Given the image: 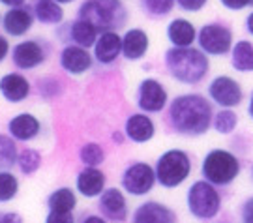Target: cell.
Here are the masks:
<instances>
[{
    "label": "cell",
    "mask_w": 253,
    "mask_h": 223,
    "mask_svg": "<svg viewBox=\"0 0 253 223\" xmlns=\"http://www.w3.org/2000/svg\"><path fill=\"white\" fill-rule=\"evenodd\" d=\"M252 4H253V0H252Z\"/></svg>",
    "instance_id": "47"
},
{
    "label": "cell",
    "mask_w": 253,
    "mask_h": 223,
    "mask_svg": "<svg viewBox=\"0 0 253 223\" xmlns=\"http://www.w3.org/2000/svg\"><path fill=\"white\" fill-rule=\"evenodd\" d=\"M79 17L92 23L100 32H117L127 21V8L122 0H84Z\"/></svg>",
    "instance_id": "3"
},
{
    "label": "cell",
    "mask_w": 253,
    "mask_h": 223,
    "mask_svg": "<svg viewBox=\"0 0 253 223\" xmlns=\"http://www.w3.org/2000/svg\"><path fill=\"white\" fill-rule=\"evenodd\" d=\"M127 141V137L124 132H113V143L117 144H124Z\"/></svg>",
    "instance_id": "42"
},
{
    "label": "cell",
    "mask_w": 253,
    "mask_h": 223,
    "mask_svg": "<svg viewBox=\"0 0 253 223\" xmlns=\"http://www.w3.org/2000/svg\"><path fill=\"white\" fill-rule=\"evenodd\" d=\"M186 203H188V210L193 218L212 220L219 214L221 197H219L214 184H210L208 180H197L188 189Z\"/></svg>",
    "instance_id": "6"
},
{
    "label": "cell",
    "mask_w": 253,
    "mask_h": 223,
    "mask_svg": "<svg viewBox=\"0 0 253 223\" xmlns=\"http://www.w3.org/2000/svg\"><path fill=\"white\" fill-rule=\"evenodd\" d=\"M242 223H253V197L242 205Z\"/></svg>",
    "instance_id": "37"
},
{
    "label": "cell",
    "mask_w": 253,
    "mask_h": 223,
    "mask_svg": "<svg viewBox=\"0 0 253 223\" xmlns=\"http://www.w3.org/2000/svg\"><path fill=\"white\" fill-rule=\"evenodd\" d=\"M148 47L150 38L143 28H129L122 36V56L129 62L141 60L148 53Z\"/></svg>",
    "instance_id": "22"
},
{
    "label": "cell",
    "mask_w": 253,
    "mask_h": 223,
    "mask_svg": "<svg viewBox=\"0 0 253 223\" xmlns=\"http://www.w3.org/2000/svg\"><path fill=\"white\" fill-rule=\"evenodd\" d=\"M58 64L68 75H83L94 66V54L79 45H64L58 54Z\"/></svg>",
    "instance_id": "13"
},
{
    "label": "cell",
    "mask_w": 253,
    "mask_h": 223,
    "mask_svg": "<svg viewBox=\"0 0 253 223\" xmlns=\"http://www.w3.org/2000/svg\"><path fill=\"white\" fill-rule=\"evenodd\" d=\"M34 13L32 9L19 6V8H9L4 15H2V28L8 36L13 38H23L28 34L32 27H34Z\"/></svg>",
    "instance_id": "20"
},
{
    "label": "cell",
    "mask_w": 253,
    "mask_h": 223,
    "mask_svg": "<svg viewBox=\"0 0 253 223\" xmlns=\"http://www.w3.org/2000/svg\"><path fill=\"white\" fill-rule=\"evenodd\" d=\"M8 134L17 143H30L42 134V120L34 113H17L8 120Z\"/></svg>",
    "instance_id": "15"
},
{
    "label": "cell",
    "mask_w": 253,
    "mask_h": 223,
    "mask_svg": "<svg viewBox=\"0 0 253 223\" xmlns=\"http://www.w3.org/2000/svg\"><path fill=\"white\" fill-rule=\"evenodd\" d=\"M107 187V175L100 167H83L75 178V191L84 199H98Z\"/></svg>",
    "instance_id": "16"
},
{
    "label": "cell",
    "mask_w": 253,
    "mask_h": 223,
    "mask_svg": "<svg viewBox=\"0 0 253 223\" xmlns=\"http://www.w3.org/2000/svg\"><path fill=\"white\" fill-rule=\"evenodd\" d=\"M122 54V36L118 32H100L94 44V60L101 66L117 62Z\"/></svg>",
    "instance_id": "21"
},
{
    "label": "cell",
    "mask_w": 253,
    "mask_h": 223,
    "mask_svg": "<svg viewBox=\"0 0 253 223\" xmlns=\"http://www.w3.org/2000/svg\"><path fill=\"white\" fill-rule=\"evenodd\" d=\"M32 94V83L19 72L4 73L0 77V96L8 103H23Z\"/></svg>",
    "instance_id": "17"
},
{
    "label": "cell",
    "mask_w": 253,
    "mask_h": 223,
    "mask_svg": "<svg viewBox=\"0 0 253 223\" xmlns=\"http://www.w3.org/2000/svg\"><path fill=\"white\" fill-rule=\"evenodd\" d=\"M9 49H11V45H9L8 38H6V36H2V34H0V64L4 62L6 58H8Z\"/></svg>",
    "instance_id": "39"
},
{
    "label": "cell",
    "mask_w": 253,
    "mask_h": 223,
    "mask_svg": "<svg viewBox=\"0 0 253 223\" xmlns=\"http://www.w3.org/2000/svg\"><path fill=\"white\" fill-rule=\"evenodd\" d=\"M49 58V45L42 40H23L11 49V62L21 72H32Z\"/></svg>",
    "instance_id": "8"
},
{
    "label": "cell",
    "mask_w": 253,
    "mask_h": 223,
    "mask_svg": "<svg viewBox=\"0 0 253 223\" xmlns=\"http://www.w3.org/2000/svg\"><path fill=\"white\" fill-rule=\"evenodd\" d=\"M0 223H2V222H0Z\"/></svg>",
    "instance_id": "48"
},
{
    "label": "cell",
    "mask_w": 253,
    "mask_h": 223,
    "mask_svg": "<svg viewBox=\"0 0 253 223\" xmlns=\"http://www.w3.org/2000/svg\"><path fill=\"white\" fill-rule=\"evenodd\" d=\"M231 62H233V68L238 72H253V44L244 42V40L238 42L233 47Z\"/></svg>",
    "instance_id": "29"
},
{
    "label": "cell",
    "mask_w": 253,
    "mask_h": 223,
    "mask_svg": "<svg viewBox=\"0 0 253 223\" xmlns=\"http://www.w3.org/2000/svg\"><path fill=\"white\" fill-rule=\"evenodd\" d=\"M32 13L42 25H60L64 21L62 4H58L54 0H34Z\"/></svg>",
    "instance_id": "25"
},
{
    "label": "cell",
    "mask_w": 253,
    "mask_h": 223,
    "mask_svg": "<svg viewBox=\"0 0 253 223\" xmlns=\"http://www.w3.org/2000/svg\"><path fill=\"white\" fill-rule=\"evenodd\" d=\"M19 146L9 134H0V171H11L17 167Z\"/></svg>",
    "instance_id": "27"
},
{
    "label": "cell",
    "mask_w": 253,
    "mask_h": 223,
    "mask_svg": "<svg viewBox=\"0 0 253 223\" xmlns=\"http://www.w3.org/2000/svg\"><path fill=\"white\" fill-rule=\"evenodd\" d=\"M212 105L201 94H182L167 105V124L174 134L199 137L212 126Z\"/></svg>",
    "instance_id": "1"
},
{
    "label": "cell",
    "mask_w": 253,
    "mask_h": 223,
    "mask_svg": "<svg viewBox=\"0 0 253 223\" xmlns=\"http://www.w3.org/2000/svg\"><path fill=\"white\" fill-rule=\"evenodd\" d=\"M0 222L2 223H23V216L13 210H4L0 212Z\"/></svg>",
    "instance_id": "36"
},
{
    "label": "cell",
    "mask_w": 253,
    "mask_h": 223,
    "mask_svg": "<svg viewBox=\"0 0 253 223\" xmlns=\"http://www.w3.org/2000/svg\"><path fill=\"white\" fill-rule=\"evenodd\" d=\"M21 182L13 171H0V205H6L19 195Z\"/></svg>",
    "instance_id": "30"
},
{
    "label": "cell",
    "mask_w": 253,
    "mask_h": 223,
    "mask_svg": "<svg viewBox=\"0 0 253 223\" xmlns=\"http://www.w3.org/2000/svg\"><path fill=\"white\" fill-rule=\"evenodd\" d=\"M54 2H58V4H72V2H75V0H54Z\"/></svg>",
    "instance_id": "44"
},
{
    "label": "cell",
    "mask_w": 253,
    "mask_h": 223,
    "mask_svg": "<svg viewBox=\"0 0 253 223\" xmlns=\"http://www.w3.org/2000/svg\"><path fill=\"white\" fill-rule=\"evenodd\" d=\"M0 4H4L8 8H19V6H25L27 0H0Z\"/></svg>",
    "instance_id": "41"
},
{
    "label": "cell",
    "mask_w": 253,
    "mask_h": 223,
    "mask_svg": "<svg viewBox=\"0 0 253 223\" xmlns=\"http://www.w3.org/2000/svg\"><path fill=\"white\" fill-rule=\"evenodd\" d=\"M42 161H43L42 152L38 148H32V146H25V148L19 150L17 169L21 171V175L32 177V175H36L38 171L42 169Z\"/></svg>",
    "instance_id": "26"
},
{
    "label": "cell",
    "mask_w": 253,
    "mask_h": 223,
    "mask_svg": "<svg viewBox=\"0 0 253 223\" xmlns=\"http://www.w3.org/2000/svg\"><path fill=\"white\" fill-rule=\"evenodd\" d=\"M158 184L156 171L146 161H131L120 175V187L131 197H145Z\"/></svg>",
    "instance_id": "7"
},
{
    "label": "cell",
    "mask_w": 253,
    "mask_h": 223,
    "mask_svg": "<svg viewBox=\"0 0 253 223\" xmlns=\"http://www.w3.org/2000/svg\"><path fill=\"white\" fill-rule=\"evenodd\" d=\"M199 47L203 53L221 56L227 54L233 47V34L231 30L219 23H210L199 30Z\"/></svg>",
    "instance_id": "11"
},
{
    "label": "cell",
    "mask_w": 253,
    "mask_h": 223,
    "mask_svg": "<svg viewBox=\"0 0 253 223\" xmlns=\"http://www.w3.org/2000/svg\"><path fill=\"white\" fill-rule=\"evenodd\" d=\"M154 171L160 186L174 189L184 184L191 175V158L188 156V152L180 148H171L158 158Z\"/></svg>",
    "instance_id": "4"
},
{
    "label": "cell",
    "mask_w": 253,
    "mask_h": 223,
    "mask_svg": "<svg viewBox=\"0 0 253 223\" xmlns=\"http://www.w3.org/2000/svg\"><path fill=\"white\" fill-rule=\"evenodd\" d=\"M250 115L253 118V94H252V99H250Z\"/></svg>",
    "instance_id": "45"
},
{
    "label": "cell",
    "mask_w": 253,
    "mask_h": 223,
    "mask_svg": "<svg viewBox=\"0 0 253 223\" xmlns=\"http://www.w3.org/2000/svg\"><path fill=\"white\" fill-rule=\"evenodd\" d=\"M167 38L174 47H190L197 38V30L186 19H172L167 25Z\"/></svg>",
    "instance_id": "24"
},
{
    "label": "cell",
    "mask_w": 253,
    "mask_h": 223,
    "mask_svg": "<svg viewBox=\"0 0 253 223\" xmlns=\"http://www.w3.org/2000/svg\"><path fill=\"white\" fill-rule=\"evenodd\" d=\"M79 160L84 167H100L103 165V161L107 160L105 148L98 143H84L79 150Z\"/></svg>",
    "instance_id": "31"
},
{
    "label": "cell",
    "mask_w": 253,
    "mask_h": 223,
    "mask_svg": "<svg viewBox=\"0 0 253 223\" xmlns=\"http://www.w3.org/2000/svg\"><path fill=\"white\" fill-rule=\"evenodd\" d=\"M203 177L214 186H227L238 177L240 173V161L236 160L235 154L223 150V148H214L205 156L203 160Z\"/></svg>",
    "instance_id": "5"
},
{
    "label": "cell",
    "mask_w": 253,
    "mask_h": 223,
    "mask_svg": "<svg viewBox=\"0 0 253 223\" xmlns=\"http://www.w3.org/2000/svg\"><path fill=\"white\" fill-rule=\"evenodd\" d=\"M133 223H176V214L171 206L160 201H145L131 214Z\"/></svg>",
    "instance_id": "19"
},
{
    "label": "cell",
    "mask_w": 253,
    "mask_h": 223,
    "mask_svg": "<svg viewBox=\"0 0 253 223\" xmlns=\"http://www.w3.org/2000/svg\"><path fill=\"white\" fill-rule=\"evenodd\" d=\"M47 208H49V212L73 214L77 208V193L68 186L56 187L47 197Z\"/></svg>",
    "instance_id": "23"
},
{
    "label": "cell",
    "mask_w": 253,
    "mask_h": 223,
    "mask_svg": "<svg viewBox=\"0 0 253 223\" xmlns=\"http://www.w3.org/2000/svg\"><path fill=\"white\" fill-rule=\"evenodd\" d=\"M246 27H248V30H250V34H253V13L248 17V21H246Z\"/></svg>",
    "instance_id": "43"
},
{
    "label": "cell",
    "mask_w": 253,
    "mask_h": 223,
    "mask_svg": "<svg viewBox=\"0 0 253 223\" xmlns=\"http://www.w3.org/2000/svg\"><path fill=\"white\" fill-rule=\"evenodd\" d=\"M163 62L169 75L182 85H197L210 70L207 54L191 47H171L165 53Z\"/></svg>",
    "instance_id": "2"
},
{
    "label": "cell",
    "mask_w": 253,
    "mask_h": 223,
    "mask_svg": "<svg viewBox=\"0 0 253 223\" xmlns=\"http://www.w3.org/2000/svg\"><path fill=\"white\" fill-rule=\"evenodd\" d=\"M0 25H2V15H0Z\"/></svg>",
    "instance_id": "46"
},
{
    "label": "cell",
    "mask_w": 253,
    "mask_h": 223,
    "mask_svg": "<svg viewBox=\"0 0 253 223\" xmlns=\"http://www.w3.org/2000/svg\"><path fill=\"white\" fill-rule=\"evenodd\" d=\"M124 134H126L127 141L133 144H145L150 143L156 135V122L148 113H133L126 118L124 122Z\"/></svg>",
    "instance_id": "18"
},
{
    "label": "cell",
    "mask_w": 253,
    "mask_h": 223,
    "mask_svg": "<svg viewBox=\"0 0 253 223\" xmlns=\"http://www.w3.org/2000/svg\"><path fill=\"white\" fill-rule=\"evenodd\" d=\"M81 223H109L101 214H84L81 218Z\"/></svg>",
    "instance_id": "40"
},
{
    "label": "cell",
    "mask_w": 253,
    "mask_h": 223,
    "mask_svg": "<svg viewBox=\"0 0 253 223\" xmlns=\"http://www.w3.org/2000/svg\"><path fill=\"white\" fill-rule=\"evenodd\" d=\"M45 223H75L73 214H58V212H49L45 218Z\"/></svg>",
    "instance_id": "35"
},
{
    "label": "cell",
    "mask_w": 253,
    "mask_h": 223,
    "mask_svg": "<svg viewBox=\"0 0 253 223\" xmlns=\"http://www.w3.org/2000/svg\"><path fill=\"white\" fill-rule=\"evenodd\" d=\"M208 96L221 107H236L242 101V89L235 79L219 75V77H214L208 85Z\"/></svg>",
    "instance_id": "14"
},
{
    "label": "cell",
    "mask_w": 253,
    "mask_h": 223,
    "mask_svg": "<svg viewBox=\"0 0 253 223\" xmlns=\"http://www.w3.org/2000/svg\"><path fill=\"white\" fill-rule=\"evenodd\" d=\"M98 210L109 223H124L129 218L126 191L117 186L105 187L98 197Z\"/></svg>",
    "instance_id": "10"
},
{
    "label": "cell",
    "mask_w": 253,
    "mask_h": 223,
    "mask_svg": "<svg viewBox=\"0 0 253 223\" xmlns=\"http://www.w3.org/2000/svg\"><path fill=\"white\" fill-rule=\"evenodd\" d=\"M236 124H238V116H236V113L231 111V109H223V111L216 113V116L212 118L214 130H216L217 134H223V135L233 134Z\"/></svg>",
    "instance_id": "32"
},
{
    "label": "cell",
    "mask_w": 253,
    "mask_h": 223,
    "mask_svg": "<svg viewBox=\"0 0 253 223\" xmlns=\"http://www.w3.org/2000/svg\"><path fill=\"white\" fill-rule=\"evenodd\" d=\"M207 2L208 0H176V4L186 11H199L205 8Z\"/></svg>",
    "instance_id": "34"
},
{
    "label": "cell",
    "mask_w": 253,
    "mask_h": 223,
    "mask_svg": "<svg viewBox=\"0 0 253 223\" xmlns=\"http://www.w3.org/2000/svg\"><path fill=\"white\" fill-rule=\"evenodd\" d=\"M56 36L64 40L66 45H79L84 49H90V47H94L96 40L100 36V30L92 23L79 17L72 23H68L64 28H60V32L56 30Z\"/></svg>",
    "instance_id": "12"
},
{
    "label": "cell",
    "mask_w": 253,
    "mask_h": 223,
    "mask_svg": "<svg viewBox=\"0 0 253 223\" xmlns=\"http://www.w3.org/2000/svg\"><path fill=\"white\" fill-rule=\"evenodd\" d=\"M34 87H36L38 98L45 99V101L60 98L64 94L62 81H58V77H54V75H42V77H38Z\"/></svg>",
    "instance_id": "28"
},
{
    "label": "cell",
    "mask_w": 253,
    "mask_h": 223,
    "mask_svg": "<svg viewBox=\"0 0 253 223\" xmlns=\"http://www.w3.org/2000/svg\"><path fill=\"white\" fill-rule=\"evenodd\" d=\"M135 103H137V107H139V111L148 113V115L162 113L163 109L167 107V103H169L167 89H165L158 79L146 77V79L141 81L139 87H137Z\"/></svg>",
    "instance_id": "9"
},
{
    "label": "cell",
    "mask_w": 253,
    "mask_h": 223,
    "mask_svg": "<svg viewBox=\"0 0 253 223\" xmlns=\"http://www.w3.org/2000/svg\"><path fill=\"white\" fill-rule=\"evenodd\" d=\"M176 0H139V6L150 17H163L171 13Z\"/></svg>",
    "instance_id": "33"
},
{
    "label": "cell",
    "mask_w": 253,
    "mask_h": 223,
    "mask_svg": "<svg viewBox=\"0 0 253 223\" xmlns=\"http://www.w3.org/2000/svg\"><path fill=\"white\" fill-rule=\"evenodd\" d=\"M221 4L229 9H242L252 4V0H221Z\"/></svg>",
    "instance_id": "38"
}]
</instances>
